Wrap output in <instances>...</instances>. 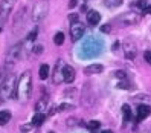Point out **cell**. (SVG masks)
<instances>
[{"label": "cell", "instance_id": "cell-5", "mask_svg": "<svg viewBox=\"0 0 151 133\" xmlns=\"http://www.w3.org/2000/svg\"><path fill=\"white\" fill-rule=\"evenodd\" d=\"M20 54H22V44H15V46H12L9 49V52H8V55H6V64H14L17 60L20 58Z\"/></svg>", "mask_w": 151, "mask_h": 133}, {"label": "cell", "instance_id": "cell-15", "mask_svg": "<svg viewBox=\"0 0 151 133\" xmlns=\"http://www.w3.org/2000/svg\"><path fill=\"white\" fill-rule=\"evenodd\" d=\"M44 119H46V116H44V113H37L35 116L32 118V126H41V124L44 122Z\"/></svg>", "mask_w": 151, "mask_h": 133}, {"label": "cell", "instance_id": "cell-29", "mask_svg": "<svg viewBox=\"0 0 151 133\" xmlns=\"http://www.w3.org/2000/svg\"><path fill=\"white\" fill-rule=\"evenodd\" d=\"M137 6H139V8H144V9H145V8H147V2H145V0H139Z\"/></svg>", "mask_w": 151, "mask_h": 133}, {"label": "cell", "instance_id": "cell-20", "mask_svg": "<svg viewBox=\"0 0 151 133\" xmlns=\"http://www.w3.org/2000/svg\"><path fill=\"white\" fill-rule=\"evenodd\" d=\"M104 3L109 8H116V6L122 5V0H104Z\"/></svg>", "mask_w": 151, "mask_h": 133}, {"label": "cell", "instance_id": "cell-18", "mask_svg": "<svg viewBox=\"0 0 151 133\" xmlns=\"http://www.w3.org/2000/svg\"><path fill=\"white\" fill-rule=\"evenodd\" d=\"M54 43L57 44V46L63 44V43H64V34H63V32H57L55 37H54Z\"/></svg>", "mask_w": 151, "mask_h": 133}, {"label": "cell", "instance_id": "cell-8", "mask_svg": "<svg viewBox=\"0 0 151 133\" xmlns=\"http://www.w3.org/2000/svg\"><path fill=\"white\" fill-rule=\"evenodd\" d=\"M24 19H26V8H22V9L17 12L15 17H14V31H15V32L19 31V26L22 28V26L24 25V23H23Z\"/></svg>", "mask_w": 151, "mask_h": 133}, {"label": "cell", "instance_id": "cell-33", "mask_svg": "<svg viewBox=\"0 0 151 133\" xmlns=\"http://www.w3.org/2000/svg\"><path fill=\"white\" fill-rule=\"evenodd\" d=\"M145 11H148V12L151 14V6H150V8H145Z\"/></svg>", "mask_w": 151, "mask_h": 133}, {"label": "cell", "instance_id": "cell-4", "mask_svg": "<svg viewBox=\"0 0 151 133\" xmlns=\"http://www.w3.org/2000/svg\"><path fill=\"white\" fill-rule=\"evenodd\" d=\"M139 20H140V15L131 11V12H127L125 15H122V17H121V20H119L118 26H119V28H125V26H130V25L137 23Z\"/></svg>", "mask_w": 151, "mask_h": 133}, {"label": "cell", "instance_id": "cell-16", "mask_svg": "<svg viewBox=\"0 0 151 133\" xmlns=\"http://www.w3.org/2000/svg\"><path fill=\"white\" fill-rule=\"evenodd\" d=\"M122 113H124V121H131V109L128 104L122 106Z\"/></svg>", "mask_w": 151, "mask_h": 133}, {"label": "cell", "instance_id": "cell-6", "mask_svg": "<svg viewBox=\"0 0 151 133\" xmlns=\"http://www.w3.org/2000/svg\"><path fill=\"white\" fill-rule=\"evenodd\" d=\"M17 0H2V3H0V17L5 20L8 15H9V12L12 11V8L15 5Z\"/></svg>", "mask_w": 151, "mask_h": 133}, {"label": "cell", "instance_id": "cell-21", "mask_svg": "<svg viewBox=\"0 0 151 133\" xmlns=\"http://www.w3.org/2000/svg\"><path fill=\"white\" fill-rule=\"evenodd\" d=\"M44 107H47V101L44 100V98H43V100H40V101L37 103V106H35V109H37V112H41Z\"/></svg>", "mask_w": 151, "mask_h": 133}, {"label": "cell", "instance_id": "cell-14", "mask_svg": "<svg viewBox=\"0 0 151 133\" xmlns=\"http://www.w3.org/2000/svg\"><path fill=\"white\" fill-rule=\"evenodd\" d=\"M11 119V113L8 112V110H3V112H0V126H5V124H8Z\"/></svg>", "mask_w": 151, "mask_h": 133}, {"label": "cell", "instance_id": "cell-25", "mask_svg": "<svg viewBox=\"0 0 151 133\" xmlns=\"http://www.w3.org/2000/svg\"><path fill=\"white\" fill-rule=\"evenodd\" d=\"M69 20L73 22V25L78 23V14H70V15H69Z\"/></svg>", "mask_w": 151, "mask_h": 133}, {"label": "cell", "instance_id": "cell-7", "mask_svg": "<svg viewBox=\"0 0 151 133\" xmlns=\"http://www.w3.org/2000/svg\"><path fill=\"white\" fill-rule=\"evenodd\" d=\"M84 35V26L81 23H75L70 26V38L72 41H78Z\"/></svg>", "mask_w": 151, "mask_h": 133}, {"label": "cell", "instance_id": "cell-32", "mask_svg": "<svg viewBox=\"0 0 151 133\" xmlns=\"http://www.w3.org/2000/svg\"><path fill=\"white\" fill-rule=\"evenodd\" d=\"M101 133H113L111 130H104V132H101Z\"/></svg>", "mask_w": 151, "mask_h": 133}, {"label": "cell", "instance_id": "cell-31", "mask_svg": "<svg viewBox=\"0 0 151 133\" xmlns=\"http://www.w3.org/2000/svg\"><path fill=\"white\" fill-rule=\"evenodd\" d=\"M76 6V0H70L69 2V8H75Z\"/></svg>", "mask_w": 151, "mask_h": 133}, {"label": "cell", "instance_id": "cell-26", "mask_svg": "<svg viewBox=\"0 0 151 133\" xmlns=\"http://www.w3.org/2000/svg\"><path fill=\"white\" fill-rule=\"evenodd\" d=\"M34 52H35V54H41V52H43V46H41V44L34 46Z\"/></svg>", "mask_w": 151, "mask_h": 133}, {"label": "cell", "instance_id": "cell-24", "mask_svg": "<svg viewBox=\"0 0 151 133\" xmlns=\"http://www.w3.org/2000/svg\"><path fill=\"white\" fill-rule=\"evenodd\" d=\"M118 87H121V89H130V83L127 81V80H124V81H119Z\"/></svg>", "mask_w": 151, "mask_h": 133}, {"label": "cell", "instance_id": "cell-2", "mask_svg": "<svg viewBox=\"0 0 151 133\" xmlns=\"http://www.w3.org/2000/svg\"><path fill=\"white\" fill-rule=\"evenodd\" d=\"M15 87H17V84H15V77L11 74L9 77L5 78L3 86H2V89H0L2 96H3V98H9V96L15 95V93H14V89H15Z\"/></svg>", "mask_w": 151, "mask_h": 133}, {"label": "cell", "instance_id": "cell-3", "mask_svg": "<svg viewBox=\"0 0 151 133\" xmlns=\"http://www.w3.org/2000/svg\"><path fill=\"white\" fill-rule=\"evenodd\" d=\"M47 14V3L46 2H38L37 5L34 6V11H32V20L35 23L41 22Z\"/></svg>", "mask_w": 151, "mask_h": 133}, {"label": "cell", "instance_id": "cell-27", "mask_svg": "<svg viewBox=\"0 0 151 133\" xmlns=\"http://www.w3.org/2000/svg\"><path fill=\"white\" fill-rule=\"evenodd\" d=\"M35 38H37V29H34V31H32V32L29 34L28 40H31V41H32V40H35Z\"/></svg>", "mask_w": 151, "mask_h": 133}, {"label": "cell", "instance_id": "cell-30", "mask_svg": "<svg viewBox=\"0 0 151 133\" xmlns=\"http://www.w3.org/2000/svg\"><path fill=\"white\" fill-rule=\"evenodd\" d=\"M110 29H111V28H110L109 25H104L102 28H101V31H102V32H110Z\"/></svg>", "mask_w": 151, "mask_h": 133}, {"label": "cell", "instance_id": "cell-11", "mask_svg": "<svg viewBox=\"0 0 151 133\" xmlns=\"http://www.w3.org/2000/svg\"><path fill=\"white\" fill-rule=\"evenodd\" d=\"M101 20V14L98 12V11H88L87 12V23H90L92 26L98 25Z\"/></svg>", "mask_w": 151, "mask_h": 133}, {"label": "cell", "instance_id": "cell-34", "mask_svg": "<svg viewBox=\"0 0 151 133\" xmlns=\"http://www.w3.org/2000/svg\"><path fill=\"white\" fill-rule=\"evenodd\" d=\"M0 32H2V26H0Z\"/></svg>", "mask_w": 151, "mask_h": 133}, {"label": "cell", "instance_id": "cell-17", "mask_svg": "<svg viewBox=\"0 0 151 133\" xmlns=\"http://www.w3.org/2000/svg\"><path fill=\"white\" fill-rule=\"evenodd\" d=\"M49 70H50V69H49L47 64H41V66H40V74H38L40 78H41V80H46V78L49 77Z\"/></svg>", "mask_w": 151, "mask_h": 133}, {"label": "cell", "instance_id": "cell-13", "mask_svg": "<svg viewBox=\"0 0 151 133\" xmlns=\"http://www.w3.org/2000/svg\"><path fill=\"white\" fill-rule=\"evenodd\" d=\"M104 70V67L101 66V64H90V66H87L86 69H84V74H87V75H92V74H101Z\"/></svg>", "mask_w": 151, "mask_h": 133}, {"label": "cell", "instance_id": "cell-12", "mask_svg": "<svg viewBox=\"0 0 151 133\" xmlns=\"http://www.w3.org/2000/svg\"><path fill=\"white\" fill-rule=\"evenodd\" d=\"M124 51H125V55L128 60H134L136 58V48H134V44H131V43H125V48H124Z\"/></svg>", "mask_w": 151, "mask_h": 133}, {"label": "cell", "instance_id": "cell-28", "mask_svg": "<svg viewBox=\"0 0 151 133\" xmlns=\"http://www.w3.org/2000/svg\"><path fill=\"white\" fill-rule=\"evenodd\" d=\"M5 72L3 70H0V89H2V86H3V81H5Z\"/></svg>", "mask_w": 151, "mask_h": 133}, {"label": "cell", "instance_id": "cell-23", "mask_svg": "<svg viewBox=\"0 0 151 133\" xmlns=\"http://www.w3.org/2000/svg\"><path fill=\"white\" fill-rule=\"evenodd\" d=\"M144 60L147 61L148 64H151V51H145L144 52Z\"/></svg>", "mask_w": 151, "mask_h": 133}, {"label": "cell", "instance_id": "cell-10", "mask_svg": "<svg viewBox=\"0 0 151 133\" xmlns=\"http://www.w3.org/2000/svg\"><path fill=\"white\" fill-rule=\"evenodd\" d=\"M151 113V109H150V106L148 104H140L139 107H137V121H142V119H145L148 115Z\"/></svg>", "mask_w": 151, "mask_h": 133}, {"label": "cell", "instance_id": "cell-19", "mask_svg": "<svg viewBox=\"0 0 151 133\" xmlns=\"http://www.w3.org/2000/svg\"><path fill=\"white\" fill-rule=\"evenodd\" d=\"M99 126H101V124H99V121H90V122L87 124L88 130H90L92 133H96V130L99 129Z\"/></svg>", "mask_w": 151, "mask_h": 133}, {"label": "cell", "instance_id": "cell-22", "mask_svg": "<svg viewBox=\"0 0 151 133\" xmlns=\"http://www.w3.org/2000/svg\"><path fill=\"white\" fill-rule=\"evenodd\" d=\"M54 83L58 84L60 83V61H57V66H55V74H54Z\"/></svg>", "mask_w": 151, "mask_h": 133}, {"label": "cell", "instance_id": "cell-35", "mask_svg": "<svg viewBox=\"0 0 151 133\" xmlns=\"http://www.w3.org/2000/svg\"><path fill=\"white\" fill-rule=\"evenodd\" d=\"M49 133H55V132H49Z\"/></svg>", "mask_w": 151, "mask_h": 133}, {"label": "cell", "instance_id": "cell-1", "mask_svg": "<svg viewBox=\"0 0 151 133\" xmlns=\"http://www.w3.org/2000/svg\"><path fill=\"white\" fill-rule=\"evenodd\" d=\"M31 89H32V78L29 72H24L19 83H17V98L22 101H28L29 95H31Z\"/></svg>", "mask_w": 151, "mask_h": 133}, {"label": "cell", "instance_id": "cell-9", "mask_svg": "<svg viewBox=\"0 0 151 133\" xmlns=\"http://www.w3.org/2000/svg\"><path fill=\"white\" fill-rule=\"evenodd\" d=\"M63 80L66 83H73V80H75V69L72 66H64L63 67Z\"/></svg>", "mask_w": 151, "mask_h": 133}]
</instances>
